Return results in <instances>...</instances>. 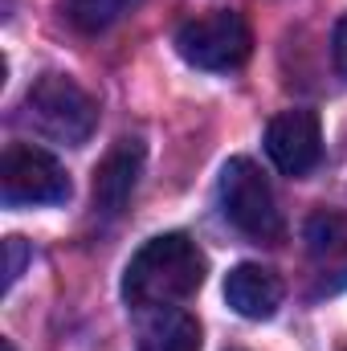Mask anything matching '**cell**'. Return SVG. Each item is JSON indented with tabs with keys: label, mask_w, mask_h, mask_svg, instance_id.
I'll return each instance as SVG.
<instances>
[{
	"label": "cell",
	"mask_w": 347,
	"mask_h": 351,
	"mask_svg": "<svg viewBox=\"0 0 347 351\" xmlns=\"http://www.w3.org/2000/svg\"><path fill=\"white\" fill-rule=\"evenodd\" d=\"M204 282V254L192 237L164 233L152 237L123 274V298L139 311H168L196 294Z\"/></svg>",
	"instance_id": "obj_1"
},
{
	"label": "cell",
	"mask_w": 347,
	"mask_h": 351,
	"mask_svg": "<svg viewBox=\"0 0 347 351\" xmlns=\"http://www.w3.org/2000/svg\"><path fill=\"white\" fill-rule=\"evenodd\" d=\"M176 53L196 70H213V74L237 70L254 53V33H250L246 16L233 8L204 12L176 29Z\"/></svg>",
	"instance_id": "obj_2"
},
{
	"label": "cell",
	"mask_w": 347,
	"mask_h": 351,
	"mask_svg": "<svg viewBox=\"0 0 347 351\" xmlns=\"http://www.w3.org/2000/svg\"><path fill=\"white\" fill-rule=\"evenodd\" d=\"M25 110H29V123L53 139V143H86L94 123H98V106L86 90L78 86L74 78H62V74H45L37 78L29 94H25Z\"/></svg>",
	"instance_id": "obj_3"
},
{
	"label": "cell",
	"mask_w": 347,
	"mask_h": 351,
	"mask_svg": "<svg viewBox=\"0 0 347 351\" xmlns=\"http://www.w3.org/2000/svg\"><path fill=\"white\" fill-rule=\"evenodd\" d=\"M221 208H225L229 225L254 241L282 237V213L274 204V188L258 164L246 156H233L221 168Z\"/></svg>",
	"instance_id": "obj_4"
},
{
	"label": "cell",
	"mask_w": 347,
	"mask_h": 351,
	"mask_svg": "<svg viewBox=\"0 0 347 351\" xmlns=\"http://www.w3.org/2000/svg\"><path fill=\"white\" fill-rule=\"evenodd\" d=\"M0 196L8 208L66 204L70 200V176L49 152H41L33 143H12L0 160Z\"/></svg>",
	"instance_id": "obj_5"
},
{
	"label": "cell",
	"mask_w": 347,
	"mask_h": 351,
	"mask_svg": "<svg viewBox=\"0 0 347 351\" xmlns=\"http://www.w3.org/2000/svg\"><path fill=\"white\" fill-rule=\"evenodd\" d=\"M302 241H307V262L319 294L347 290V213L315 208L302 225Z\"/></svg>",
	"instance_id": "obj_6"
},
{
	"label": "cell",
	"mask_w": 347,
	"mask_h": 351,
	"mask_svg": "<svg viewBox=\"0 0 347 351\" xmlns=\"http://www.w3.org/2000/svg\"><path fill=\"white\" fill-rule=\"evenodd\" d=\"M265 156L282 176H307L323 160V127L315 110H282L265 127Z\"/></svg>",
	"instance_id": "obj_7"
},
{
	"label": "cell",
	"mask_w": 347,
	"mask_h": 351,
	"mask_svg": "<svg viewBox=\"0 0 347 351\" xmlns=\"http://www.w3.org/2000/svg\"><path fill=\"white\" fill-rule=\"evenodd\" d=\"M139 172H143V143L139 139H119L94 172V208L102 217H119L135 196Z\"/></svg>",
	"instance_id": "obj_8"
},
{
	"label": "cell",
	"mask_w": 347,
	"mask_h": 351,
	"mask_svg": "<svg viewBox=\"0 0 347 351\" xmlns=\"http://www.w3.org/2000/svg\"><path fill=\"white\" fill-rule=\"evenodd\" d=\"M225 302L241 315V319H270L282 306V282L274 269L254 262H241L237 269H229L225 278Z\"/></svg>",
	"instance_id": "obj_9"
},
{
	"label": "cell",
	"mask_w": 347,
	"mask_h": 351,
	"mask_svg": "<svg viewBox=\"0 0 347 351\" xmlns=\"http://www.w3.org/2000/svg\"><path fill=\"white\" fill-rule=\"evenodd\" d=\"M139 351H200V323L188 311H160L147 327Z\"/></svg>",
	"instance_id": "obj_10"
},
{
	"label": "cell",
	"mask_w": 347,
	"mask_h": 351,
	"mask_svg": "<svg viewBox=\"0 0 347 351\" xmlns=\"http://www.w3.org/2000/svg\"><path fill=\"white\" fill-rule=\"evenodd\" d=\"M139 0H66V12L70 21L82 29V33H106L110 25H119Z\"/></svg>",
	"instance_id": "obj_11"
},
{
	"label": "cell",
	"mask_w": 347,
	"mask_h": 351,
	"mask_svg": "<svg viewBox=\"0 0 347 351\" xmlns=\"http://www.w3.org/2000/svg\"><path fill=\"white\" fill-rule=\"evenodd\" d=\"M4 290H12V282L21 278V269H25V258H29V250H25V241L21 237H8L4 241Z\"/></svg>",
	"instance_id": "obj_12"
},
{
	"label": "cell",
	"mask_w": 347,
	"mask_h": 351,
	"mask_svg": "<svg viewBox=\"0 0 347 351\" xmlns=\"http://www.w3.org/2000/svg\"><path fill=\"white\" fill-rule=\"evenodd\" d=\"M335 66H339V74L347 78V16L335 25Z\"/></svg>",
	"instance_id": "obj_13"
},
{
	"label": "cell",
	"mask_w": 347,
	"mask_h": 351,
	"mask_svg": "<svg viewBox=\"0 0 347 351\" xmlns=\"http://www.w3.org/2000/svg\"><path fill=\"white\" fill-rule=\"evenodd\" d=\"M4 351H12V348H8V343H4Z\"/></svg>",
	"instance_id": "obj_14"
}]
</instances>
